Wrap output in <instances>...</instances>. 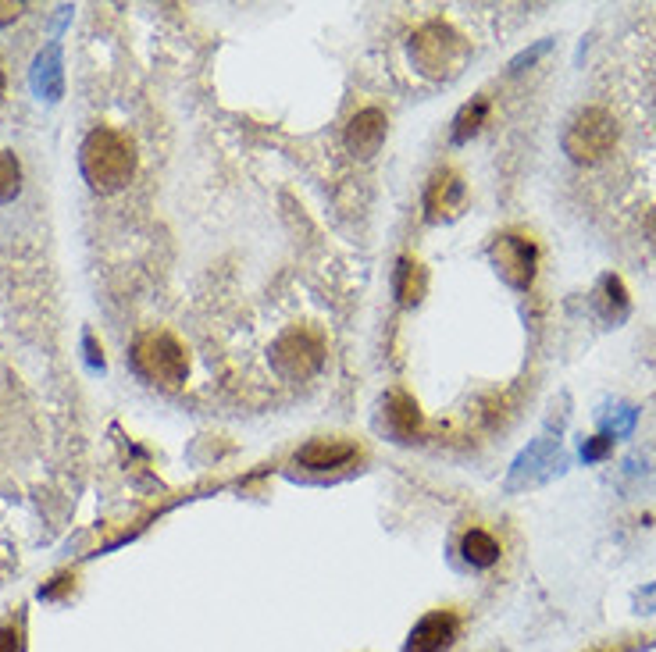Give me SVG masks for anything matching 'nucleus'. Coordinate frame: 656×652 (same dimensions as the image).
I'll use <instances>...</instances> for the list:
<instances>
[{"label":"nucleus","instance_id":"1","mask_svg":"<svg viewBox=\"0 0 656 652\" xmlns=\"http://www.w3.org/2000/svg\"><path fill=\"white\" fill-rule=\"evenodd\" d=\"M82 175L97 193H118L136 172V150L115 129H93L79 150Z\"/></svg>","mask_w":656,"mask_h":652},{"label":"nucleus","instance_id":"2","mask_svg":"<svg viewBox=\"0 0 656 652\" xmlns=\"http://www.w3.org/2000/svg\"><path fill=\"white\" fill-rule=\"evenodd\" d=\"M410 58L428 79H450L468 61V43L460 40L446 22H428L410 40Z\"/></svg>","mask_w":656,"mask_h":652},{"label":"nucleus","instance_id":"3","mask_svg":"<svg viewBox=\"0 0 656 652\" xmlns=\"http://www.w3.org/2000/svg\"><path fill=\"white\" fill-rule=\"evenodd\" d=\"M132 364H136V371H140L147 382L168 385V389L186 382V371H189L186 350H182L179 339L168 332L140 335L136 346H132Z\"/></svg>","mask_w":656,"mask_h":652},{"label":"nucleus","instance_id":"4","mask_svg":"<svg viewBox=\"0 0 656 652\" xmlns=\"http://www.w3.org/2000/svg\"><path fill=\"white\" fill-rule=\"evenodd\" d=\"M617 122L607 107H585L564 132V154L574 164H596L614 150Z\"/></svg>","mask_w":656,"mask_h":652},{"label":"nucleus","instance_id":"5","mask_svg":"<svg viewBox=\"0 0 656 652\" xmlns=\"http://www.w3.org/2000/svg\"><path fill=\"white\" fill-rule=\"evenodd\" d=\"M492 264L500 271V278L514 289H528L535 282V264H539V250L532 239L525 236H500L492 243Z\"/></svg>","mask_w":656,"mask_h":652},{"label":"nucleus","instance_id":"6","mask_svg":"<svg viewBox=\"0 0 656 652\" xmlns=\"http://www.w3.org/2000/svg\"><path fill=\"white\" fill-rule=\"evenodd\" d=\"M271 353H275V367H279L286 378L314 375L321 367V357H325V350H321V343L311 332H286Z\"/></svg>","mask_w":656,"mask_h":652},{"label":"nucleus","instance_id":"7","mask_svg":"<svg viewBox=\"0 0 656 652\" xmlns=\"http://www.w3.org/2000/svg\"><path fill=\"white\" fill-rule=\"evenodd\" d=\"M560 467H564V453H560V446L553 439H539L532 442V446L517 457L514 464V474H510V489H521V485H539V481H546L550 474H557Z\"/></svg>","mask_w":656,"mask_h":652},{"label":"nucleus","instance_id":"8","mask_svg":"<svg viewBox=\"0 0 656 652\" xmlns=\"http://www.w3.org/2000/svg\"><path fill=\"white\" fill-rule=\"evenodd\" d=\"M457 631H460V620L453 617V613L435 610L414 624L403 652H446L453 642H457Z\"/></svg>","mask_w":656,"mask_h":652},{"label":"nucleus","instance_id":"9","mask_svg":"<svg viewBox=\"0 0 656 652\" xmlns=\"http://www.w3.org/2000/svg\"><path fill=\"white\" fill-rule=\"evenodd\" d=\"M386 132H389L386 115L378 107H364L346 125V150L357 157H375L382 150V143H386Z\"/></svg>","mask_w":656,"mask_h":652},{"label":"nucleus","instance_id":"10","mask_svg":"<svg viewBox=\"0 0 656 652\" xmlns=\"http://www.w3.org/2000/svg\"><path fill=\"white\" fill-rule=\"evenodd\" d=\"M357 449L350 442H336V439H314L307 442L300 453H296V464L311 467V471H328V467H343L346 460L353 457Z\"/></svg>","mask_w":656,"mask_h":652},{"label":"nucleus","instance_id":"11","mask_svg":"<svg viewBox=\"0 0 656 652\" xmlns=\"http://www.w3.org/2000/svg\"><path fill=\"white\" fill-rule=\"evenodd\" d=\"M460 196H464V186L453 172H435L432 182H428V193H425V207L432 218L439 214H450L453 207L460 204Z\"/></svg>","mask_w":656,"mask_h":652},{"label":"nucleus","instance_id":"12","mask_svg":"<svg viewBox=\"0 0 656 652\" xmlns=\"http://www.w3.org/2000/svg\"><path fill=\"white\" fill-rule=\"evenodd\" d=\"M33 86H36V93L47 97V100L61 97V50L58 47H47L40 58H36Z\"/></svg>","mask_w":656,"mask_h":652},{"label":"nucleus","instance_id":"13","mask_svg":"<svg viewBox=\"0 0 656 652\" xmlns=\"http://www.w3.org/2000/svg\"><path fill=\"white\" fill-rule=\"evenodd\" d=\"M460 556L471 563V567H492V563L500 560V542L482 528H471L468 535L460 538Z\"/></svg>","mask_w":656,"mask_h":652},{"label":"nucleus","instance_id":"14","mask_svg":"<svg viewBox=\"0 0 656 652\" xmlns=\"http://www.w3.org/2000/svg\"><path fill=\"white\" fill-rule=\"evenodd\" d=\"M599 307H603L607 321H621L628 314V293H624V282L617 275H607L599 282Z\"/></svg>","mask_w":656,"mask_h":652},{"label":"nucleus","instance_id":"15","mask_svg":"<svg viewBox=\"0 0 656 652\" xmlns=\"http://www.w3.org/2000/svg\"><path fill=\"white\" fill-rule=\"evenodd\" d=\"M389 424H393V432L414 435L421 424L418 403L410 400V396H393V400H389Z\"/></svg>","mask_w":656,"mask_h":652},{"label":"nucleus","instance_id":"16","mask_svg":"<svg viewBox=\"0 0 656 652\" xmlns=\"http://www.w3.org/2000/svg\"><path fill=\"white\" fill-rule=\"evenodd\" d=\"M22 193V164L11 150H0V204H11Z\"/></svg>","mask_w":656,"mask_h":652},{"label":"nucleus","instance_id":"17","mask_svg":"<svg viewBox=\"0 0 656 652\" xmlns=\"http://www.w3.org/2000/svg\"><path fill=\"white\" fill-rule=\"evenodd\" d=\"M421 286H425V275H421L418 264L400 261V268H396V296L403 303H414L421 296Z\"/></svg>","mask_w":656,"mask_h":652},{"label":"nucleus","instance_id":"18","mask_svg":"<svg viewBox=\"0 0 656 652\" xmlns=\"http://www.w3.org/2000/svg\"><path fill=\"white\" fill-rule=\"evenodd\" d=\"M485 111H489V104L485 100H475V104H468L464 111L457 115V129H453V143H464L468 136H475L478 129H482L485 122Z\"/></svg>","mask_w":656,"mask_h":652},{"label":"nucleus","instance_id":"19","mask_svg":"<svg viewBox=\"0 0 656 652\" xmlns=\"http://www.w3.org/2000/svg\"><path fill=\"white\" fill-rule=\"evenodd\" d=\"M610 446H614V439H610V435H592V439H585V446H582V460H585V464H596V460L607 457Z\"/></svg>","mask_w":656,"mask_h":652},{"label":"nucleus","instance_id":"20","mask_svg":"<svg viewBox=\"0 0 656 652\" xmlns=\"http://www.w3.org/2000/svg\"><path fill=\"white\" fill-rule=\"evenodd\" d=\"M546 47H550V43H539V47L525 50V54H517V58L510 61V68H514V72H521V68H525V65H532V61L539 58V54H546Z\"/></svg>","mask_w":656,"mask_h":652},{"label":"nucleus","instance_id":"21","mask_svg":"<svg viewBox=\"0 0 656 652\" xmlns=\"http://www.w3.org/2000/svg\"><path fill=\"white\" fill-rule=\"evenodd\" d=\"M0 652H18V631L0 628Z\"/></svg>","mask_w":656,"mask_h":652},{"label":"nucleus","instance_id":"22","mask_svg":"<svg viewBox=\"0 0 656 652\" xmlns=\"http://www.w3.org/2000/svg\"><path fill=\"white\" fill-rule=\"evenodd\" d=\"M86 353H90V364L93 367H104V357H97V346H93L90 335H86Z\"/></svg>","mask_w":656,"mask_h":652},{"label":"nucleus","instance_id":"23","mask_svg":"<svg viewBox=\"0 0 656 652\" xmlns=\"http://www.w3.org/2000/svg\"><path fill=\"white\" fill-rule=\"evenodd\" d=\"M18 11H22L18 4H0V22H11V18H15Z\"/></svg>","mask_w":656,"mask_h":652},{"label":"nucleus","instance_id":"24","mask_svg":"<svg viewBox=\"0 0 656 652\" xmlns=\"http://www.w3.org/2000/svg\"><path fill=\"white\" fill-rule=\"evenodd\" d=\"M649 239L656 243V211H653V218H649Z\"/></svg>","mask_w":656,"mask_h":652},{"label":"nucleus","instance_id":"25","mask_svg":"<svg viewBox=\"0 0 656 652\" xmlns=\"http://www.w3.org/2000/svg\"><path fill=\"white\" fill-rule=\"evenodd\" d=\"M0 97H4V68H0Z\"/></svg>","mask_w":656,"mask_h":652}]
</instances>
